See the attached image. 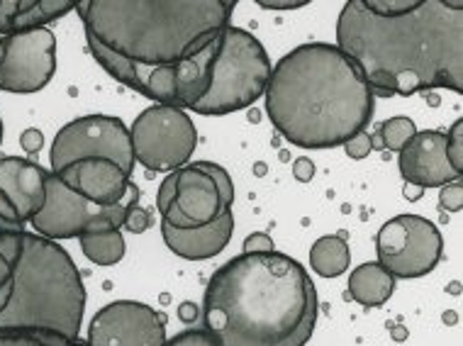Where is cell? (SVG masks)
Instances as JSON below:
<instances>
[{"instance_id":"1","label":"cell","mask_w":463,"mask_h":346,"mask_svg":"<svg viewBox=\"0 0 463 346\" xmlns=\"http://www.w3.org/2000/svg\"><path fill=\"white\" fill-rule=\"evenodd\" d=\"M336 47L373 96L463 93V0H349Z\"/></svg>"},{"instance_id":"2","label":"cell","mask_w":463,"mask_h":346,"mask_svg":"<svg viewBox=\"0 0 463 346\" xmlns=\"http://www.w3.org/2000/svg\"><path fill=\"white\" fill-rule=\"evenodd\" d=\"M232 0H83L76 13L96 61L146 93L152 76L200 51L232 24Z\"/></svg>"},{"instance_id":"3","label":"cell","mask_w":463,"mask_h":346,"mask_svg":"<svg viewBox=\"0 0 463 346\" xmlns=\"http://www.w3.org/2000/svg\"><path fill=\"white\" fill-rule=\"evenodd\" d=\"M315 324L317 288L279 251L234 257L205 288L203 330L220 346H305Z\"/></svg>"},{"instance_id":"4","label":"cell","mask_w":463,"mask_h":346,"mask_svg":"<svg viewBox=\"0 0 463 346\" xmlns=\"http://www.w3.org/2000/svg\"><path fill=\"white\" fill-rule=\"evenodd\" d=\"M266 115L283 139L300 149H335L373 120L375 96L342 49L310 42L273 66Z\"/></svg>"},{"instance_id":"5","label":"cell","mask_w":463,"mask_h":346,"mask_svg":"<svg viewBox=\"0 0 463 346\" xmlns=\"http://www.w3.org/2000/svg\"><path fill=\"white\" fill-rule=\"evenodd\" d=\"M86 288L73 258L52 239L24 232L15 288L0 313V330H42L79 339Z\"/></svg>"},{"instance_id":"6","label":"cell","mask_w":463,"mask_h":346,"mask_svg":"<svg viewBox=\"0 0 463 346\" xmlns=\"http://www.w3.org/2000/svg\"><path fill=\"white\" fill-rule=\"evenodd\" d=\"M271 59L254 34L227 24L217 34L215 59L210 69V89L193 113L205 117L240 113L266 93L271 79Z\"/></svg>"},{"instance_id":"7","label":"cell","mask_w":463,"mask_h":346,"mask_svg":"<svg viewBox=\"0 0 463 346\" xmlns=\"http://www.w3.org/2000/svg\"><path fill=\"white\" fill-rule=\"evenodd\" d=\"M139 202V188L132 185L129 195L118 205L103 208L96 202L80 198L73 193L69 185L59 181V176L49 173L47 178V201L42 210L33 218L30 225L34 227V234L44 239H79L83 232H120L128 220V212L132 205Z\"/></svg>"},{"instance_id":"8","label":"cell","mask_w":463,"mask_h":346,"mask_svg":"<svg viewBox=\"0 0 463 346\" xmlns=\"http://www.w3.org/2000/svg\"><path fill=\"white\" fill-rule=\"evenodd\" d=\"M135 164L152 173H171L191 162L198 146L195 125L185 110L174 105H149L129 127Z\"/></svg>"},{"instance_id":"9","label":"cell","mask_w":463,"mask_h":346,"mask_svg":"<svg viewBox=\"0 0 463 346\" xmlns=\"http://www.w3.org/2000/svg\"><path fill=\"white\" fill-rule=\"evenodd\" d=\"M80 159H110L125 173H132L135 154L125 122L110 115H86L59 129L49 152L52 173H59Z\"/></svg>"},{"instance_id":"10","label":"cell","mask_w":463,"mask_h":346,"mask_svg":"<svg viewBox=\"0 0 463 346\" xmlns=\"http://www.w3.org/2000/svg\"><path fill=\"white\" fill-rule=\"evenodd\" d=\"M378 264L392 278H420L431 274L441 261L444 239L439 227L420 215L388 220L375 237Z\"/></svg>"},{"instance_id":"11","label":"cell","mask_w":463,"mask_h":346,"mask_svg":"<svg viewBox=\"0 0 463 346\" xmlns=\"http://www.w3.org/2000/svg\"><path fill=\"white\" fill-rule=\"evenodd\" d=\"M56 37L47 27L0 40V90L30 96L54 79Z\"/></svg>"},{"instance_id":"12","label":"cell","mask_w":463,"mask_h":346,"mask_svg":"<svg viewBox=\"0 0 463 346\" xmlns=\"http://www.w3.org/2000/svg\"><path fill=\"white\" fill-rule=\"evenodd\" d=\"M86 346H166V320L137 300H118L90 320Z\"/></svg>"},{"instance_id":"13","label":"cell","mask_w":463,"mask_h":346,"mask_svg":"<svg viewBox=\"0 0 463 346\" xmlns=\"http://www.w3.org/2000/svg\"><path fill=\"white\" fill-rule=\"evenodd\" d=\"M52 171L20 156L0 159V222L23 232L24 222L47 201V178Z\"/></svg>"},{"instance_id":"14","label":"cell","mask_w":463,"mask_h":346,"mask_svg":"<svg viewBox=\"0 0 463 346\" xmlns=\"http://www.w3.org/2000/svg\"><path fill=\"white\" fill-rule=\"evenodd\" d=\"M171 173L176 181V191L171 195L166 210L161 212V222L176 229H198L215 222L224 210H230L224 208L213 178L203 173L195 164H188Z\"/></svg>"},{"instance_id":"15","label":"cell","mask_w":463,"mask_h":346,"mask_svg":"<svg viewBox=\"0 0 463 346\" xmlns=\"http://www.w3.org/2000/svg\"><path fill=\"white\" fill-rule=\"evenodd\" d=\"M398 166L405 183L417 185L422 191L441 188L461 178V173H456L454 166L449 164L447 132H439V129L417 132L415 137L400 149Z\"/></svg>"},{"instance_id":"16","label":"cell","mask_w":463,"mask_h":346,"mask_svg":"<svg viewBox=\"0 0 463 346\" xmlns=\"http://www.w3.org/2000/svg\"><path fill=\"white\" fill-rule=\"evenodd\" d=\"M64 185H69L73 193L80 198L110 208L118 205L129 195V173L118 166L110 159H80L66 166L64 171L54 173Z\"/></svg>"},{"instance_id":"17","label":"cell","mask_w":463,"mask_h":346,"mask_svg":"<svg viewBox=\"0 0 463 346\" xmlns=\"http://www.w3.org/2000/svg\"><path fill=\"white\" fill-rule=\"evenodd\" d=\"M232 234H234V212L232 210H224L215 222L198 227V229H176V227L161 222L164 244L176 257L188 258V261H205V258L217 257L230 244Z\"/></svg>"},{"instance_id":"18","label":"cell","mask_w":463,"mask_h":346,"mask_svg":"<svg viewBox=\"0 0 463 346\" xmlns=\"http://www.w3.org/2000/svg\"><path fill=\"white\" fill-rule=\"evenodd\" d=\"M71 10V0H0V37L42 30Z\"/></svg>"},{"instance_id":"19","label":"cell","mask_w":463,"mask_h":346,"mask_svg":"<svg viewBox=\"0 0 463 346\" xmlns=\"http://www.w3.org/2000/svg\"><path fill=\"white\" fill-rule=\"evenodd\" d=\"M217 37L205 47L176 64V108L193 110L210 89V69L215 59Z\"/></svg>"},{"instance_id":"20","label":"cell","mask_w":463,"mask_h":346,"mask_svg":"<svg viewBox=\"0 0 463 346\" xmlns=\"http://www.w3.org/2000/svg\"><path fill=\"white\" fill-rule=\"evenodd\" d=\"M392 293H395V278L378 261L361 264L349 276V295L368 310L385 305Z\"/></svg>"},{"instance_id":"21","label":"cell","mask_w":463,"mask_h":346,"mask_svg":"<svg viewBox=\"0 0 463 346\" xmlns=\"http://www.w3.org/2000/svg\"><path fill=\"white\" fill-rule=\"evenodd\" d=\"M349 264H352V251L342 234H327L312 244L310 266L322 278L342 276L344 271H349Z\"/></svg>"},{"instance_id":"22","label":"cell","mask_w":463,"mask_h":346,"mask_svg":"<svg viewBox=\"0 0 463 346\" xmlns=\"http://www.w3.org/2000/svg\"><path fill=\"white\" fill-rule=\"evenodd\" d=\"M23 234L0 227V313L10 303L13 288H15L17 261H20V249H23Z\"/></svg>"},{"instance_id":"23","label":"cell","mask_w":463,"mask_h":346,"mask_svg":"<svg viewBox=\"0 0 463 346\" xmlns=\"http://www.w3.org/2000/svg\"><path fill=\"white\" fill-rule=\"evenodd\" d=\"M80 249L89 261L98 266L120 264L125 257V237L120 232H83L79 237Z\"/></svg>"},{"instance_id":"24","label":"cell","mask_w":463,"mask_h":346,"mask_svg":"<svg viewBox=\"0 0 463 346\" xmlns=\"http://www.w3.org/2000/svg\"><path fill=\"white\" fill-rule=\"evenodd\" d=\"M415 135L417 127L410 117H391V120L381 122L378 132L371 135V145H373V149H391V152L400 154V149L408 145Z\"/></svg>"},{"instance_id":"25","label":"cell","mask_w":463,"mask_h":346,"mask_svg":"<svg viewBox=\"0 0 463 346\" xmlns=\"http://www.w3.org/2000/svg\"><path fill=\"white\" fill-rule=\"evenodd\" d=\"M79 341L42 330H0V346H79Z\"/></svg>"},{"instance_id":"26","label":"cell","mask_w":463,"mask_h":346,"mask_svg":"<svg viewBox=\"0 0 463 346\" xmlns=\"http://www.w3.org/2000/svg\"><path fill=\"white\" fill-rule=\"evenodd\" d=\"M195 166H198L203 173H208L210 178H213V183L217 185V191H220V198H222L224 208H230L234 205V183H232L230 173L222 169V166H217V164L213 162H195Z\"/></svg>"},{"instance_id":"27","label":"cell","mask_w":463,"mask_h":346,"mask_svg":"<svg viewBox=\"0 0 463 346\" xmlns=\"http://www.w3.org/2000/svg\"><path fill=\"white\" fill-rule=\"evenodd\" d=\"M447 156L456 173H463V122L456 120L447 132Z\"/></svg>"},{"instance_id":"28","label":"cell","mask_w":463,"mask_h":346,"mask_svg":"<svg viewBox=\"0 0 463 346\" xmlns=\"http://www.w3.org/2000/svg\"><path fill=\"white\" fill-rule=\"evenodd\" d=\"M439 205H441V210H447V212H458V210L463 208L461 178H456V181H451V183H447V185H441Z\"/></svg>"},{"instance_id":"29","label":"cell","mask_w":463,"mask_h":346,"mask_svg":"<svg viewBox=\"0 0 463 346\" xmlns=\"http://www.w3.org/2000/svg\"><path fill=\"white\" fill-rule=\"evenodd\" d=\"M166 346H220L205 330H185L174 339H166Z\"/></svg>"},{"instance_id":"30","label":"cell","mask_w":463,"mask_h":346,"mask_svg":"<svg viewBox=\"0 0 463 346\" xmlns=\"http://www.w3.org/2000/svg\"><path fill=\"white\" fill-rule=\"evenodd\" d=\"M344 152H346V156H349V159H356V162L366 159L368 154L373 152L371 135H368V132H361V135H356L354 139H349V142L344 145Z\"/></svg>"},{"instance_id":"31","label":"cell","mask_w":463,"mask_h":346,"mask_svg":"<svg viewBox=\"0 0 463 346\" xmlns=\"http://www.w3.org/2000/svg\"><path fill=\"white\" fill-rule=\"evenodd\" d=\"M269 251H276V247H273V239L266 232L249 234L244 239V254H269Z\"/></svg>"},{"instance_id":"32","label":"cell","mask_w":463,"mask_h":346,"mask_svg":"<svg viewBox=\"0 0 463 346\" xmlns=\"http://www.w3.org/2000/svg\"><path fill=\"white\" fill-rule=\"evenodd\" d=\"M125 227H128L129 232H144L146 227H149V215L144 212L142 208H137V205H132L128 212V220H125Z\"/></svg>"},{"instance_id":"33","label":"cell","mask_w":463,"mask_h":346,"mask_svg":"<svg viewBox=\"0 0 463 346\" xmlns=\"http://www.w3.org/2000/svg\"><path fill=\"white\" fill-rule=\"evenodd\" d=\"M42 145H44V137H42L40 129H24L23 137H20V146H23L24 152L27 154H37L42 149Z\"/></svg>"},{"instance_id":"34","label":"cell","mask_w":463,"mask_h":346,"mask_svg":"<svg viewBox=\"0 0 463 346\" xmlns=\"http://www.w3.org/2000/svg\"><path fill=\"white\" fill-rule=\"evenodd\" d=\"M293 176H296L300 183L312 181V176H315V164H312V159H307V156L296 159V164H293Z\"/></svg>"},{"instance_id":"35","label":"cell","mask_w":463,"mask_h":346,"mask_svg":"<svg viewBox=\"0 0 463 346\" xmlns=\"http://www.w3.org/2000/svg\"><path fill=\"white\" fill-rule=\"evenodd\" d=\"M264 10H298L305 8L307 3L303 0H273V3H259Z\"/></svg>"},{"instance_id":"36","label":"cell","mask_w":463,"mask_h":346,"mask_svg":"<svg viewBox=\"0 0 463 346\" xmlns=\"http://www.w3.org/2000/svg\"><path fill=\"white\" fill-rule=\"evenodd\" d=\"M422 193H424L422 188L405 183V198H408V201H420V198H422Z\"/></svg>"},{"instance_id":"37","label":"cell","mask_w":463,"mask_h":346,"mask_svg":"<svg viewBox=\"0 0 463 346\" xmlns=\"http://www.w3.org/2000/svg\"><path fill=\"white\" fill-rule=\"evenodd\" d=\"M0 145H3V120H0Z\"/></svg>"},{"instance_id":"38","label":"cell","mask_w":463,"mask_h":346,"mask_svg":"<svg viewBox=\"0 0 463 346\" xmlns=\"http://www.w3.org/2000/svg\"><path fill=\"white\" fill-rule=\"evenodd\" d=\"M0 227H3V229H10V227H8V225H3V222H0ZM13 232H17V229H13ZM23 232H24V229H23Z\"/></svg>"},{"instance_id":"39","label":"cell","mask_w":463,"mask_h":346,"mask_svg":"<svg viewBox=\"0 0 463 346\" xmlns=\"http://www.w3.org/2000/svg\"><path fill=\"white\" fill-rule=\"evenodd\" d=\"M79 346H86V341H79Z\"/></svg>"},{"instance_id":"40","label":"cell","mask_w":463,"mask_h":346,"mask_svg":"<svg viewBox=\"0 0 463 346\" xmlns=\"http://www.w3.org/2000/svg\"><path fill=\"white\" fill-rule=\"evenodd\" d=\"M0 40H3V37H0Z\"/></svg>"}]
</instances>
